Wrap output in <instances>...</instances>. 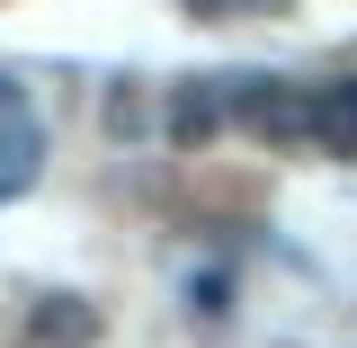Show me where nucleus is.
Listing matches in <instances>:
<instances>
[{"label": "nucleus", "instance_id": "f257e3e1", "mask_svg": "<svg viewBox=\"0 0 357 348\" xmlns=\"http://www.w3.org/2000/svg\"><path fill=\"white\" fill-rule=\"evenodd\" d=\"M223 107H232V116H241L250 134H277V143H304L312 89H286V81H223Z\"/></svg>", "mask_w": 357, "mask_h": 348}, {"label": "nucleus", "instance_id": "f03ea898", "mask_svg": "<svg viewBox=\"0 0 357 348\" xmlns=\"http://www.w3.org/2000/svg\"><path fill=\"white\" fill-rule=\"evenodd\" d=\"M89 304L81 295H36V312H27V348H89Z\"/></svg>", "mask_w": 357, "mask_h": 348}, {"label": "nucleus", "instance_id": "7ed1b4c3", "mask_svg": "<svg viewBox=\"0 0 357 348\" xmlns=\"http://www.w3.org/2000/svg\"><path fill=\"white\" fill-rule=\"evenodd\" d=\"M304 143H340V152H357V81H340V89H312Z\"/></svg>", "mask_w": 357, "mask_h": 348}, {"label": "nucleus", "instance_id": "20e7f679", "mask_svg": "<svg viewBox=\"0 0 357 348\" xmlns=\"http://www.w3.org/2000/svg\"><path fill=\"white\" fill-rule=\"evenodd\" d=\"M223 116H232V107H223V81H188L170 98V134H178V143H206Z\"/></svg>", "mask_w": 357, "mask_h": 348}, {"label": "nucleus", "instance_id": "39448f33", "mask_svg": "<svg viewBox=\"0 0 357 348\" xmlns=\"http://www.w3.org/2000/svg\"><path fill=\"white\" fill-rule=\"evenodd\" d=\"M197 18H277L286 0H188Z\"/></svg>", "mask_w": 357, "mask_h": 348}, {"label": "nucleus", "instance_id": "423d86ee", "mask_svg": "<svg viewBox=\"0 0 357 348\" xmlns=\"http://www.w3.org/2000/svg\"><path fill=\"white\" fill-rule=\"evenodd\" d=\"M134 126H143V89L116 81V98H107V134H134Z\"/></svg>", "mask_w": 357, "mask_h": 348}]
</instances>
